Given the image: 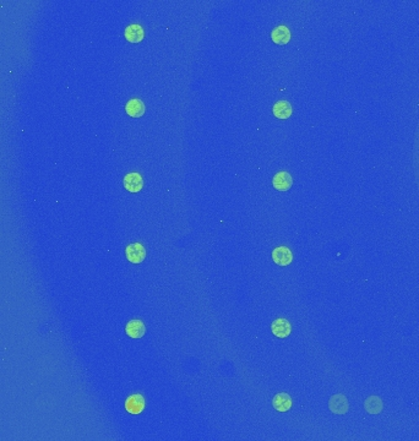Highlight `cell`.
I'll list each match as a JSON object with an SVG mask.
<instances>
[{
  "label": "cell",
  "mask_w": 419,
  "mask_h": 441,
  "mask_svg": "<svg viewBox=\"0 0 419 441\" xmlns=\"http://www.w3.org/2000/svg\"><path fill=\"white\" fill-rule=\"evenodd\" d=\"M125 255L131 263H141L146 257V249L140 243H134L126 246Z\"/></svg>",
  "instance_id": "1"
},
{
  "label": "cell",
  "mask_w": 419,
  "mask_h": 441,
  "mask_svg": "<svg viewBox=\"0 0 419 441\" xmlns=\"http://www.w3.org/2000/svg\"><path fill=\"white\" fill-rule=\"evenodd\" d=\"M123 184L124 188L130 193H138L144 187V179L138 173L131 172L124 177Z\"/></svg>",
  "instance_id": "2"
},
{
  "label": "cell",
  "mask_w": 419,
  "mask_h": 441,
  "mask_svg": "<svg viewBox=\"0 0 419 441\" xmlns=\"http://www.w3.org/2000/svg\"><path fill=\"white\" fill-rule=\"evenodd\" d=\"M329 408L335 414H345L348 412L349 406L347 397L343 394H334L329 401Z\"/></svg>",
  "instance_id": "3"
},
{
  "label": "cell",
  "mask_w": 419,
  "mask_h": 441,
  "mask_svg": "<svg viewBox=\"0 0 419 441\" xmlns=\"http://www.w3.org/2000/svg\"><path fill=\"white\" fill-rule=\"evenodd\" d=\"M272 184L276 190L288 191L293 185V178L288 172H278L274 174Z\"/></svg>",
  "instance_id": "4"
},
{
  "label": "cell",
  "mask_w": 419,
  "mask_h": 441,
  "mask_svg": "<svg viewBox=\"0 0 419 441\" xmlns=\"http://www.w3.org/2000/svg\"><path fill=\"white\" fill-rule=\"evenodd\" d=\"M272 259L277 265L287 266L293 261V254L287 246H278L272 251Z\"/></svg>",
  "instance_id": "5"
},
{
  "label": "cell",
  "mask_w": 419,
  "mask_h": 441,
  "mask_svg": "<svg viewBox=\"0 0 419 441\" xmlns=\"http://www.w3.org/2000/svg\"><path fill=\"white\" fill-rule=\"evenodd\" d=\"M125 410L130 414H140L145 410V399L141 394H132L125 401Z\"/></svg>",
  "instance_id": "6"
},
{
  "label": "cell",
  "mask_w": 419,
  "mask_h": 441,
  "mask_svg": "<svg viewBox=\"0 0 419 441\" xmlns=\"http://www.w3.org/2000/svg\"><path fill=\"white\" fill-rule=\"evenodd\" d=\"M271 331L276 337L286 338L291 335L292 326L286 319H276L271 325Z\"/></svg>",
  "instance_id": "7"
},
{
  "label": "cell",
  "mask_w": 419,
  "mask_h": 441,
  "mask_svg": "<svg viewBox=\"0 0 419 441\" xmlns=\"http://www.w3.org/2000/svg\"><path fill=\"white\" fill-rule=\"evenodd\" d=\"M125 332L131 338H141L145 336L146 326L141 320H131L126 324Z\"/></svg>",
  "instance_id": "8"
},
{
  "label": "cell",
  "mask_w": 419,
  "mask_h": 441,
  "mask_svg": "<svg viewBox=\"0 0 419 441\" xmlns=\"http://www.w3.org/2000/svg\"><path fill=\"white\" fill-rule=\"evenodd\" d=\"M125 110L130 117L140 118L145 114L146 107H145V103H144L141 100H138V98H131V100L128 101V103H126Z\"/></svg>",
  "instance_id": "9"
},
{
  "label": "cell",
  "mask_w": 419,
  "mask_h": 441,
  "mask_svg": "<svg viewBox=\"0 0 419 441\" xmlns=\"http://www.w3.org/2000/svg\"><path fill=\"white\" fill-rule=\"evenodd\" d=\"M124 36H125L126 40H129V42L138 43L144 39V37H145V31H144V28L141 27V25H137V24L129 25L128 27L125 28V31H124Z\"/></svg>",
  "instance_id": "10"
},
{
  "label": "cell",
  "mask_w": 419,
  "mask_h": 441,
  "mask_svg": "<svg viewBox=\"0 0 419 441\" xmlns=\"http://www.w3.org/2000/svg\"><path fill=\"white\" fill-rule=\"evenodd\" d=\"M272 403L274 410L278 412H288L292 408V406H293L291 396L286 392L277 393L276 396L273 397Z\"/></svg>",
  "instance_id": "11"
},
{
  "label": "cell",
  "mask_w": 419,
  "mask_h": 441,
  "mask_svg": "<svg viewBox=\"0 0 419 441\" xmlns=\"http://www.w3.org/2000/svg\"><path fill=\"white\" fill-rule=\"evenodd\" d=\"M271 38L276 45H287L291 40V31L286 26H278L271 32Z\"/></svg>",
  "instance_id": "12"
},
{
  "label": "cell",
  "mask_w": 419,
  "mask_h": 441,
  "mask_svg": "<svg viewBox=\"0 0 419 441\" xmlns=\"http://www.w3.org/2000/svg\"><path fill=\"white\" fill-rule=\"evenodd\" d=\"M293 113L291 103L288 101H278L273 106V114L278 119H288Z\"/></svg>",
  "instance_id": "13"
},
{
  "label": "cell",
  "mask_w": 419,
  "mask_h": 441,
  "mask_svg": "<svg viewBox=\"0 0 419 441\" xmlns=\"http://www.w3.org/2000/svg\"><path fill=\"white\" fill-rule=\"evenodd\" d=\"M364 408L370 414H379L383 411V401L380 397L370 396L364 402Z\"/></svg>",
  "instance_id": "14"
}]
</instances>
